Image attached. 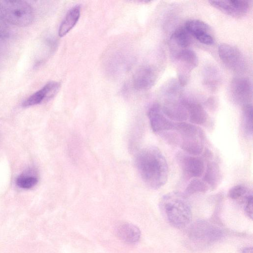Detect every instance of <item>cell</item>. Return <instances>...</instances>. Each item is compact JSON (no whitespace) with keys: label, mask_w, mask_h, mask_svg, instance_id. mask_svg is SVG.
Returning a JSON list of instances; mask_svg holds the SVG:
<instances>
[{"label":"cell","mask_w":253,"mask_h":253,"mask_svg":"<svg viewBox=\"0 0 253 253\" xmlns=\"http://www.w3.org/2000/svg\"><path fill=\"white\" fill-rule=\"evenodd\" d=\"M135 164L142 180L149 187L158 189L167 183L168 165L158 148L149 146L142 149L136 156Z\"/></svg>","instance_id":"cell-1"},{"label":"cell","mask_w":253,"mask_h":253,"mask_svg":"<svg viewBox=\"0 0 253 253\" xmlns=\"http://www.w3.org/2000/svg\"><path fill=\"white\" fill-rule=\"evenodd\" d=\"M160 207L167 220L176 228L185 227L192 219L190 205L184 194L171 192L166 194L160 201Z\"/></svg>","instance_id":"cell-2"},{"label":"cell","mask_w":253,"mask_h":253,"mask_svg":"<svg viewBox=\"0 0 253 253\" xmlns=\"http://www.w3.org/2000/svg\"><path fill=\"white\" fill-rule=\"evenodd\" d=\"M177 141L187 154L199 156L203 151L205 135L198 126L184 122H178L176 129Z\"/></svg>","instance_id":"cell-3"},{"label":"cell","mask_w":253,"mask_h":253,"mask_svg":"<svg viewBox=\"0 0 253 253\" xmlns=\"http://www.w3.org/2000/svg\"><path fill=\"white\" fill-rule=\"evenodd\" d=\"M34 16L32 7L25 1L0 0V18L11 24L28 26Z\"/></svg>","instance_id":"cell-4"},{"label":"cell","mask_w":253,"mask_h":253,"mask_svg":"<svg viewBox=\"0 0 253 253\" xmlns=\"http://www.w3.org/2000/svg\"><path fill=\"white\" fill-rule=\"evenodd\" d=\"M148 117L153 132L159 134L176 131L177 123L169 119L163 113L161 105L154 104L149 108Z\"/></svg>","instance_id":"cell-5"},{"label":"cell","mask_w":253,"mask_h":253,"mask_svg":"<svg viewBox=\"0 0 253 253\" xmlns=\"http://www.w3.org/2000/svg\"><path fill=\"white\" fill-rule=\"evenodd\" d=\"M175 59L178 69L179 83L183 86L188 82L190 73L198 64L196 53L192 50L181 49L176 53Z\"/></svg>","instance_id":"cell-6"},{"label":"cell","mask_w":253,"mask_h":253,"mask_svg":"<svg viewBox=\"0 0 253 253\" xmlns=\"http://www.w3.org/2000/svg\"><path fill=\"white\" fill-rule=\"evenodd\" d=\"M218 53L221 61L231 70L241 72L244 70V57L236 47L227 43L221 44L218 46Z\"/></svg>","instance_id":"cell-7"},{"label":"cell","mask_w":253,"mask_h":253,"mask_svg":"<svg viewBox=\"0 0 253 253\" xmlns=\"http://www.w3.org/2000/svg\"><path fill=\"white\" fill-rule=\"evenodd\" d=\"M252 84L248 79L236 77L230 84L231 94L235 101L243 106L249 104L252 98Z\"/></svg>","instance_id":"cell-8"},{"label":"cell","mask_w":253,"mask_h":253,"mask_svg":"<svg viewBox=\"0 0 253 253\" xmlns=\"http://www.w3.org/2000/svg\"><path fill=\"white\" fill-rule=\"evenodd\" d=\"M209 2L220 11L236 17L245 15L250 6L247 0H211Z\"/></svg>","instance_id":"cell-9"},{"label":"cell","mask_w":253,"mask_h":253,"mask_svg":"<svg viewBox=\"0 0 253 253\" xmlns=\"http://www.w3.org/2000/svg\"><path fill=\"white\" fill-rule=\"evenodd\" d=\"M184 28L190 35L193 36L202 43L211 45L214 42L213 38L210 32V27L207 24L198 19L186 21Z\"/></svg>","instance_id":"cell-10"},{"label":"cell","mask_w":253,"mask_h":253,"mask_svg":"<svg viewBox=\"0 0 253 253\" xmlns=\"http://www.w3.org/2000/svg\"><path fill=\"white\" fill-rule=\"evenodd\" d=\"M180 161L182 170L187 177L197 178L204 174L206 167L202 157L188 154L182 155Z\"/></svg>","instance_id":"cell-11"},{"label":"cell","mask_w":253,"mask_h":253,"mask_svg":"<svg viewBox=\"0 0 253 253\" xmlns=\"http://www.w3.org/2000/svg\"><path fill=\"white\" fill-rule=\"evenodd\" d=\"M157 78V72L153 67L144 66L135 73L133 77V84L137 90H148L153 86Z\"/></svg>","instance_id":"cell-12"},{"label":"cell","mask_w":253,"mask_h":253,"mask_svg":"<svg viewBox=\"0 0 253 253\" xmlns=\"http://www.w3.org/2000/svg\"><path fill=\"white\" fill-rule=\"evenodd\" d=\"M60 84L55 82L47 83L41 89L32 94L22 103L23 107H29L38 104L44 100H49L57 93Z\"/></svg>","instance_id":"cell-13"},{"label":"cell","mask_w":253,"mask_h":253,"mask_svg":"<svg viewBox=\"0 0 253 253\" xmlns=\"http://www.w3.org/2000/svg\"><path fill=\"white\" fill-rule=\"evenodd\" d=\"M115 230L117 236L128 244L136 243L140 237L141 232L139 229L129 222H124L118 224Z\"/></svg>","instance_id":"cell-14"},{"label":"cell","mask_w":253,"mask_h":253,"mask_svg":"<svg viewBox=\"0 0 253 253\" xmlns=\"http://www.w3.org/2000/svg\"><path fill=\"white\" fill-rule=\"evenodd\" d=\"M185 105L188 113V119L194 125H204L207 122L208 115L199 103L185 100Z\"/></svg>","instance_id":"cell-15"},{"label":"cell","mask_w":253,"mask_h":253,"mask_svg":"<svg viewBox=\"0 0 253 253\" xmlns=\"http://www.w3.org/2000/svg\"><path fill=\"white\" fill-rule=\"evenodd\" d=\"M221 179V173L218 164L209 161L205 168L203 180L212 190L217 187Z\"/></svg>","instance_id":"cell-16"},{"label":"cell","mask_w":253,"mask_h":253,"mask_svg":"<svg viewBox=\"0 0 253 253\" xmlns=\"http://www.w3.org/2000/svg\"><path fill=\"white\" fill-rule=\"evenodd\" d=\"M80 6L77 5L68 11L59 28L60 37L66 35L76 24L80 16Z\"/></svg>","instance_id":"cell-17"},{"label":"cell","mask_w":253,"mask_h":253,"mask_svg":"<svg viewBox=\"0 0 253 253\" xmlns=\"http://www.w3.org/2000/svg\"><path fill=\"white\" fill-rule=\"evenodd\" d=\"M194 237L196 239L210 241L219 237L220 233L217 228L205 222H200L193 228Z\"/></svg>","instance_id":"cell-18"},{"label":"cell","mask_w":253,"mask_h":253,"mask_svg":"<svg viewBox=\"0 0 253 253\" xmlns=\"http://www.w3.org/2000/svg\"><path fill=\"white\" fill-rule=\"evenodd\" d=\"M171 39L182 49L187 48L191 43L190 35L184 27L177 28L173 32Z\"/></svg>","instance_id":"cell-19"},{"label":"cell","mask_w":253,"mask_h":253,"mask_svg":"<svg viewBox=\"0 0 253 253\" xmlns=\"http://www.w3.org/2000/svg\"><path fill=\"white\" fill-rule=\"evenodd\" d=\"M243 124L244 129L247 134H253V106L251 103L243 106Z\"/></svg>","instance_id":"cell-20"},{"label":"cell","mask_w":253,"mask_h":253,"mask_svg":"<svg viewBox=\"0 0 253 253\" xmlns=\"http://www.w3.org/2000/svg\"><path fill=\"white\" fill-rule=\"evenodd\" d=\"M209 189L208 185L202 179L194 178L186 187L184 194L186 196L197 193L206 192Z\"/></svg>","instance_id":"cell-21"},{"label":"cell","mask_w":253,"mask_h":253,"mask_svg":"<svg viewBox=\"0 0 253 253\" xmlns=\"http://www.w3.org/2000/svg\"><path fill=\"white\" fill-rule=\"evenodd\" d=\"M16 184L22 188L29 189L34 187L38 182V179L35 176L22 175L16 179Z\"/></svg>","instance_id":"cell-22"},{"label":"cell","mask_w":253,"mask_h":253,"mask_svg":"<svg viewBox=\"0 0 253 253\" xmlns=\"http://www.w3.org/2000/svg\"><path fill=\"white\" fill-rule=\"evenodd\" d=\"M248 189L245 186L238 184L230 189L228 196L231 199L237 200L245 195H248Z\"/></svg>","instance_id":"cell-23"},{"label":"cell","mask_w":253,"mask_h":253,"mask_svg":"<svg viewBox=\"0 0 253 253\" xmlns=\"http://www.w3.org/2000/svg\"><path fill=\"white\" fill-rule=\"evenodd\" d=\"M245 211L247 215L251 219L253 217V198L252 193L246 197Z\"/></svg>","instance_id":"cell-24"},{"label":"cell","mask_w":253,"mask_h":253,"mask_svg":"<svg viewBox=\"0 0 253 253\" xmlns=\"http://www.w3.org/2000/svg\"><path fill=\"white\" fill-rule=\"evenodd\" d=\"M241 253H253L252 248L248 247L242 249Z\"/></svg>","instance_id":"cell-25"}]
</instances>
